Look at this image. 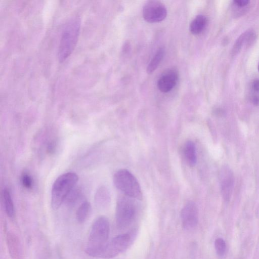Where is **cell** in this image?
I'll return each instance as SVG.
<instances>
[{"label": "cell", "instance_id": "1", "mask_svg": "<svg viewBox=\"0 0 259 259\" xmlns=\"http://www.w3.org/2000/svg\"><path fill=\"white\" fill-rule=\"evenodd\" d=\"M80 20L77 16L70 18L65 23L61 35L58 56L60 61L65 60L72 53L78 38Z\"/></svg>", "mask_w": 259, "mask_h": 259}, {"label": "cell", "instance_id": "2", "mask_svg": "<svg viewBox=\"0 0 259 259\" xmlns=\"http://www.w3.org/2000/svg\"><path fill=\"white\" fill-rule=\"evenodd\" d=\"M78 180L77 175L73 172L63 174L56 179L51 190V205L54 209H57L65 201Z\"/></svg>", "mask_w": 259, "mask_h": 259}, {"label": "cell", "instance_id": "3", "mask_svg": "<svg viewBox=\"0 0 259 259\" xmlns=\"http://www.w3.org/2000/svg\"><path fill=\"white\" fill-rule=\"evenodd\" d=\"M131 239L129 234L119 235L100 248L85 249V253L94 257L109 259L113 258L125 250Z\"/></svg>", "mask_w": 259, "mask_h": 259}, {"label": "cell", "instance_id": "4", "mask_svg": "<svg viewBox=\"0 0 259 259\" xmlns=\"http://www.w3.org/2000/svg\"><path fill=\"white\" fill-rule=\"evenodd\" d=\"M115 187L128 197L140 200L142 192L136 177L128 170L121 169L117 171L113 176Z\"/></svg>", "mask_w": 259, "mask_h": 259}, {"label": "cell", "instance_id": "5", "mask_svg": "<svg viewBox=\"0 0 259 259\" xmlns=\"http://www.w3.org/2000/svg\"><path fill=\"white\" fill-rule=\"evenodd\" d=\"M109 231L108 219L104 216L97 218L91 227L86 249H94L104 245L107 242Z\"/></svg>", "mask_w": 259, "mask_h": 259}, {"label": "cell", "instance_id": "6", "mask_svg": "<svg viewBox=\"0 0 259 259\" xmlns=\"http://www.w3.org/2000/svg\"><path fill=\"white\" fill-rule=\"evenodd\" d=\"M137 213V206L133 198L124 196L117 202L115 220L117 227L124 229L134 221Z\"/></svg>", "mask_w": 259, "mask_h": 259}, {"label": "cell", "instance_id": "7", "mask_svg": "<svg viewBox=\"0 0 259 259\" xmlns=\"http://www.w3.org/2000/svg\"><path fill=\"white\" fill-rule=\"evenodd\" d=\"M166 15L165 6L157 1L147 2L143 9V18L149 23L159 22L165 19Z\"/></svg>", "mask_w": 259, "mask_h": 259}, {"label": "cell", "instance_id": "8", "mask_svg": "<svg viewBox=\"0 0 259 259\" xmlns=\"http://www.w3.org/2000/svg\"><path fill=\"white\" fill-rule=\"evenodd\" d=\"M183 227L186 230L195 228L198 221V212L196 204L192 201L187 202L181 213Z\"/></svg>", "mask_w": 259, "mask_h": 259}, {"label": "cell", "instance_id": "9", "mask_svg": "<svg viewBox=\"0 0 259 259\" xmlns=\"http://www.w3.org/2000/svg\"><path fill=\"white\" fill-rule=\"evenodd\" d=\"M220 181L222 196L225 200L229 201L234 186V175L227 166H223L220 172Z\"/></svg>", "mask_w": 259, "mask_h": 259}, {"label": "cell", "instance_id": "10", "mask_svg": "<svg viewBox=\"0 0 259 259\" xmlns=\"http://www.w3.org/2000/svg\"><path fill=\"white\" fill-rule=\"evenodd\" d=\"M178 79V73L174 69H169L163 72L157 81L158 89L163 93L170 91L176 85Z\"/></svg>", "mask_w": 259, "mask_h": 259}, {"label": "cell", "instance_id": "11", "mask_svg": "<svg viewBox=\"0 0 259 259\" xmlns=\"http://www.w3.org/2000/svg\"><path fill=\"white\" fill-rule=\"evenodd\" d=\"M8 252L11 259H24L22 247L18 237L13 233L8 232L6 236Z\"/></svg>", "mask_w": 259, "mask_h": 259}, {"label": "cell", "instance_id": "12", "mask_svg": "<svg viewBox=\"0 0 259 259\" xmlns=\"http://www.w3.org/2000/svg\"><path fill=\"white\" fill-rule=\"evenodd\" d=\"M110 201V193L108 189L101 186L99 187L95 193L94 202L96 207L100 210L105 209Z\"/></svg>", "mask_w": 259, "mask_h": 259}, {"label": "cell", "instance_id": "13", "mask_svg": "<svg viewBox=\"0 0 259 259\" xmlns=\"http://www.w3.org/2000/svg\"><path fill=\"white\" fill-rule=\"evenodd\" d=\"M255 33L251 30H247L242 33L236 40L233 48V53H237L241 49L243 43L246 46L251 45L255 39Z\"/></svg>", "mask_w": 259, "mask_h": 259}, {"label": "cell", "instance_id": "14", "mask_svg": "<svg viewBox=\"0 0 259 259\" xmlns=\"http://www.w3.org/2000/svg\"><path fill=\"white\" fill-rule=\"evenodd\" d=\"M184 153L187 163L190 166H194L197 161L196 148L194 143L188 141L185 144Z\"/></svg>", "mask_w": 259, "mask_h": 259}, {"label": "cell", "instance_id": "15", "mask_svg": "<svg viewBox=\"0 0 259 259\" xmlns=\"http://www.w3.org/2000/svg\"><path fill=\"white\" fill-rule=\"evenodd\" d=\"M206 24V17L203 15H198L191 21L190 25V30L193 34H199L203 31Z\"/></svg>", "mask_w": 259, "mask_h": 259}, {"label": "cell", "instance_id": "16", "mask_svg": "<svg viewBox=\"0 0 259 259\" xmlns=\"http://www.w3.org/2000/svg\"><path fill=\"white\" fill-rule=\"evenodd\" d=\"M92 210L90 203L88 201H83L78 207L76 212V219L79 223H84L89 218Z\"/></svg>", "mask_w": 259, "mask_h": 259}, {"label": "cell", "instance_id": "17", "mask_svg": "<svg viewBox=\"0 0 259 259\" xmlns=\"http://www.w3.org/2000/svg\"><path fill=\"white\" fill-rule=\"evenodd\" d=\"M2 197L5 211L10 218H13L15 214L14 205L9 189L5 188L3 190Z\"/></svg>", "mask_w": 259, "mask_h": 259}, {"label": "cell", "instance_id": "18", "mask_svg": "<svg viewBox=\"0 0 259 259\" xmlns=\"http://www.w3.org/2000/svg\"><path fill=\"white\" fill-rule=\"evenodd\" d=\"M164 53L163 48L158 49L147 67V73L151 74L156 69L163 57Z\"/></svg>", "mask_w": 259, "mask_h": 259}, {"label": "cell", "instance_id": "19", "mask_svg": "<svg viewBox=\"0 0 259 259\" xmlns=\"http://www.w3.org/2000/svg\"><path fill=\"white\" fill-rule=\"evenodd\" d=\"M81 196V191L77 188L74 187L69 193L65 201L68 205L72 206L77 202Z\"/></svg>", "mask_w": 259, "mask_h": 259}, {"label": "cell", "instance_id": "20", "mask_svg": "<svg viewBox=\"0 0 259 259\" xmlns=\"http://www.w3.org/2000/svg\"><path fill=\"white\" fill-rule=\"evenodd\" d=\"M214 248L217 255L220 257H224L226 252V244L223 238L219 237L215 240Z\"/></svg>", "mask_w": 259, "mask_h": 259}, {"label": "cell", "instance_id": "21", "mask_svg": "<svg viewBox=\"0 0 259 259\" xmlns=\"http://www.w3.org/2000/svg\"><path fill=\"white\" fill-rule=\"evenodd\" d=\"M21 181L22 185L26 189H31L33 185V181L30 175L27 172L22 173L21 177Z\"/></svg>", "mask_w": 259, "mask_h": 259}, {"label": "cell", "instance_id": "22", "mask_svg": "<svg viewBox=\"0 0 259 259\" xmlns=\"http://www.w3.org/2000/svg\"><path fill=\"white\" fill-rule=\"evenodd\" d=\"M233 3L237 7H244L248 5L249 1L248 0H235L233 1Z\"/></svg>", "mask_w": 259, "mask_h": 259}, {"label": "cell", "instance_id": "23", "mask_svg": "<svg viewBox=\"0 0 259 259\" xmlns=\"http://www.w3.org/2000/svg\"><path fill=\"white\" fill-rule=\"evenodd\" d=\"M252 88L254 92H259V79L254 80L252 83Z\"/></svg>", "mask_w": 259, "mask_h": 259}, {"label": "cell", "instance_id": "24", "mask_svg": "<svg viewBox=\"0 0 259 259\" xmlns=\"http://www.w3.org/2000/svg\"><path fill=\"white\" fill-rule=\"evenodd\" d=\"M251 102L254 106L259 105V96H254L251 99Z\"/></svg>", "mask_w": 259, "mask_h": 259}, {"label": "cell", "instance_id": "25", "mask_svg": "<svg viewBox=\"0 0 259 259\" xmlns=\"http://www.w3.org/2000/svg\"><path fill=\"white\" fill-rule=\"evenodd\" d=\"M129 47H130V44H128L127 42H126L124 46V47L123 49V51L127 52V50L129 49Z\"/></svg>", "mask_w": 259, "mask_h": 259}, {"label": "cell", "instance_id": "26", "mask_svg": "<svg viewBox=\"0 0 259 259\" xmlns=\"http://www.w3.org/2000/svg\"><path fill=\"white\" fill-rule=\"evenodd\" d=\"M258 70L259 71V63H258Z\"/></svg>", "mask_w": 259, "mask_h": 259}]
</instances>
